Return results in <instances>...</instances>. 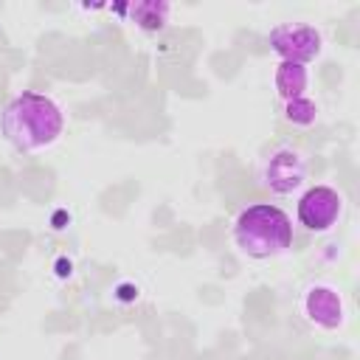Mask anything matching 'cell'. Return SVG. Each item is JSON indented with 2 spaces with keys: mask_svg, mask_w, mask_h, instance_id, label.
<instances>
[{
  "mask_svg": "<svg viewBox=\"0 0 360 360\" xmlns=\"http://www.w3.org/2000/svg\"><path fill=\"white\" fill-rule=\"evenodd\" d=\"M284 115H287V121L307 127V124L315 121L318 107H315V101H312L309 96H298V98H292V101H284Z\"/></svg>",
  "mask_w": 360,
  "mask_h": 360,
  "instance_id": "9c48e42d",
  "label": "cell"
},
{
  "mask_svg": "<svg viewBox=\"0 0 360 360\" xmlns=\"http://www.w3.org/2000/svg\"><path fill=\"white\" fill-rule=\"evenodd\" d=\"M233 239L239 250L250 259H270L290 248L292 242V222L290 217L270 202L248 205L233 228Z\"/></svg>",
  "mask_w": 360,
  "mask_h": 360,
  "instance_id": "7a4b0ae2",
  "label": "cell"
},
{
  "mask_svg": "<svg viewBox=\"0 0 360 360\" xmlns=\"http://www.w3.org/2000/svg\"><path fill=\"white\" fill-rule=\"evenodd\" d=\"M307 84H309V73L304 65L295 62H281L276 70V90L284 101H292L298 96H307Z\"/></svg>",
  "mask_w": 360,
  "mask_h": 360,
  "instance_id": "52a82bcc",
  "label": "cell"
},
{
  "mask_svg": "<svg viewBox=\"0 0 360 360\" xmlns=\"http://www.w3.org/2000/svg\"><path fill=\"white\" fill-rule=\"evenodd\" d=\"M304 180H307V163L301 152L290 146L276 149L262 166V186L270 188L273 194H292L304 186Z\"/></svg>",
  "mask_w": 360,
  "mask_h": 360,
  "instance_id": "277c9868",
  "label": "cell"
},
{
  "mask_svg": "<svg viewBox=\"0 0 360 360\" xmlns=\"http://www.w3.org/2000/svg\"><path fill=\"white\" fill-rule=\"evenodd\" d=\"M340 214H343V197L332 186H312L298 200V222L312 233L329 231L340 219Z\"/></svg>",
  "mask_w": 360,
  "mask_h": 360,
  "instance_id": "3957f363",
  "label": "cell"
},
{
  "mask_svg": "<svg viewBox=\"0 0 360 360\" xmlns=\"http://www.w3.org/2000/svg\"><path fill=\"white\" fill-rule=\"evenodd\" d=\"M304 312L323 329H338L343 323V301L332 287H309L304 295Z\"/></svg>",
  "mask_w": 360,
  "mask_h": 360,
  "instance_id": "8992f818",
  "label": "cell"
},
{
  "mask_svg": "<svg viewBox=\"0 0 360 360\" xmlns=\"http://www.w3.org/2000/svg\"><path fill=\"white\" fill-rule=\"evenodd\" d=\"M129 11H132V20L138 22V28H143V31H158V28H163V25H166L169 3L143 0V3L129 6Z\"/></svg>",
  "mask_w": 360,
  "mask_h": 360,
  "instance_id": "ba28073f",
  "label": "cell"
},
{
  "mask_svg": "<svg viewBox=\"0 0 360 360\" xmlns=\"http://www.w3.org/2000/svg\"><path fill=\"white\" fill-rule=\"evenodd\" d=\"M321 34L312 25H278L270 31V48L281 56V62L307 65L321 53Z\"/></svg>",
  "mask_w": 360,
  "mask_h": 360,
  "instance_id": "5b68a950",
  "label": "cell"
},
{
  "mask_svg": "<svg viewBox=\"0 0 360 360\" xmlns=\"http://www.w3.org/2000/svg\"><path fill=\"white\" fill-rule=\"evenodd\" d=\"M62 110L42 93H20L0 112V132L20 152H39L51 146L62 135Z\"/></svg>",
  "mask_w": 360,
  "mask_h": 360,
  "instance_id": "6da1fadb",
  "label": "cell"
}]
</instances>
